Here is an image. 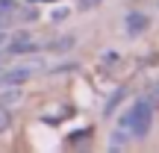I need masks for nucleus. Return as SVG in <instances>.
Segmentation results:
<instances>
[{"label": "nucleus", "instance_id": "f257e3e1", "mask_svg": "<svg viewBox=\"0 0 159 153\" xmlns=\"http://www.w3.org/2000/svg\"><path fill=\"white\" fill-rule=\"evenodd\" d=\"M153 112H156V109H153V100H150V97H139V100L121 115L118 127H121V130H127L133 138L142 142V138H148L150 130H153Z\"/></svg>", "mask_w": 159, "mask_h": 153}, {"label": "nucleus", "instance_id": "f03ea898", "mask_svg": "<svg viewBox=\"0 0 159 153\" xmlns=\"http://www.w3.org/2000/svg\"><path fill=\"white\" fill-rule=\"evenodd\" d=\"M33 68L35 65H18V68L3 71V85H24L30 77H33Z\"/></svg>", "mask_w": 159, "mask_h": 153}, {"label": "nucleus", "instance_id": "7ed1b4c3", "mask_svg": "<svg viewBox=\"0 0 159 153\" xmlns=\"http://www.w3.org/2000/svg\"><path fill=\"white\" fill-rule=\"evenodd\" d=\"M127 33L133 35V38H136V35H142L144 29H148V15H144V12H127Z\"/></svg>", "mask_w": 159, "mask_h": 153}, {"label": "nucleus", "instance_id": "20e7f679", "mask_svg": "<svg viewBox=\"0 0 159 153\" xmlns=\"http://www.w3.org/2000/svg\"><path fill=\"white\" fill-rule=\"evenodd\" d=\"M35 50H39V44H35L27 33H24V35H15L12 44H9V53H35Z\"/></svg>", "mask_w": 159, "mask_h": 153}, {"label": "nucleus", "instance_id": "39448f33", "mask_svg": "<svg viewBox=\"0 0 159 153\" xmlns=\"http://www.w3.org/2000/svg\"><path fill=\"white\" fill-rule=\"evenodd\" d=\"M130 142H133V136H130L127 130H121V127H118V130L112 133V142H109V150H124V147H127Z\"/></svg>", "mask_w": 159, "mask_h": 153}, {"label": "nucleus", "instance_id": "423d86ee", "mask_svg": "<svg viewBox=\"0 0 159 153\" xmlns=\"http://www.w3.org/2000/svg\"><path fill=\"white\" fill-rule=\"evenodd\" d=\"M21 97H24V94H21L18 88H9V91H6L3 97H0V106H12V103H18Z\"/></svg>", "mask_w": 159, "mask_h": 153}, {"label": "nucleus", "instance_id": "0eeeda50", "mask_svg": "<svg viewBox=\"0 0 159 153\" xmlns=\"http://www.w3.org/2000/svg\"><path fill=\"white\" fill-rule=\"evenodd\" d=\"M9 127H12V115H9L6 106H0V133H6Z\"/></svg>", "mask_w": 159, "mask_h": 153}, {"label": "nucleus", "instance_id": "6e6552de", "mask_svg": "<svg viewBox=\"0 0 159 153\" xmlns=\"http://www.w3.org/2000/svg\"><path fill=\"white\" fill-rule=\"evenodd\" d=\"M68 15H71V9H68V6H59V9L50 15V21H56V24H59V21H65Z\"/></svg>", "mask_w": 159, "mask_h": 153}, {"label": "nucleus", "instance_id": "1a4fd4ad", "mask_svg": "<svg viewBox=\"0 0 159 153\" xmlns=\"http://www.w3.org/2000/svg\"><path fill=\"white\" fill-rule=\"evenodd\" d=\"M0 12H18V0H0Z\"/></svg>", "mask_w": 159, "mask_h": 153}, {"label": "nucleus", "instance_id": "9d476101", "mask_svg": "<svg viewBox=\"0 0 159 153\" xmlns=\"http://www.w3.org/2000/svg\"><path fill=\"white\" fill-rule=\"evenodd\" d=\"M12 12H0V29H9V24H12Z\"/></svg>", "mask_w": 159, "mask_h": 153}, {"label": "nucleus", "instance_id": "9b49d317", "mask_svg": "<svg viewBox=\"0 0 159 153\" xmlns=\"http://www.w3.org/2000/svg\"><path fill=\"white\" fill-rule=\"evenodd\" d=\"M103 0H80V9H94V6H100Z\"/></svg>", "mask_w": 159, "mask_h": 153}, {"label": "nucleus", "instance_id": "f8f14e48", "mask_svg": "<svg viewBox=\"0 0 159 153\" xmlns=\"http://www.w3.org/2000/svg\"><path fill=\"white\" fill-rule=\"evenodd\" d=\"M6 44V29H0V47Z\"/></svg>", "mask_w": 159, "mask_h": 153}, {"label": "nucleus", "instance_id": "ddd939ff", "mask_svg": "<svg viewBox=\"0 0 159 153\" xmlns=\"http://www.w3.org/2000/svg\"><path fill=\"white\" fill-rule=\"evenodd\" d=\"M27 3H56V0H27Z\"/></svg>", "mask_w": 159, "mask_h": 153}, {"label": "nucleus", "instance_id": "4468645a", "mask_svg": "<svg viewBox=\"0 0 159 153\" xmlns=\"http://www.w3.org/2000/svg\"><path fill=\"white\" fill-rule=\"evenodd\" d=\"M0 85H3V71H0Z\"/></svg>", "mask_w": 159, "mask_h": 153}]
</instances>
